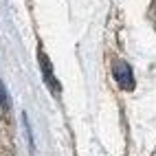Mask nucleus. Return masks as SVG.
Returning a JSON list of instances; mask_svg holds the SVG:
<instances>
[{"instance_id":"obj_1","label":"nucleus","mask_w":156,"mask_h":156,"mask_svg":"<svg viewBox=\"0 0 156 156\" xmlns=\"http://www.w3.org/2000/svg\"><path fill=\"white\" fill-rule=\"evenodd\" d=\"M114 79L123 90H132L134 88V75H132V68L126 64V62H117L114 64Z\"/></svg>"},{"instance_id":"obj_2","label":"nucleus","mask_w":156,"mask_h":156,"mask_svg":"<svg viewBox=\"0 0 156 156\" xmlns=\"http://www.w3.org/2000/svg\"><path fill=\"white\" fill-rule=\"evenodd\" d=\"M40 66H42V75H44V81L48 84V88L53 90V95H59V81H55V77H53V66H51V62H48V57L40 51Z\"/></svg>"},{"instance_id":"obj_3","label":"nucleus","mask_w":156,"mask_h":156,"mask_svg":"<svg viewBox=\"0 0 156 156\" xmlns=\"http://www.w3.org/2000/svg\"><path fill=\"white\" fill-rule=\"evenodd\" d=\"M0 103H2V106L7 108V92H5V88L0 86Z\"/></svg>"}]
</instances>
